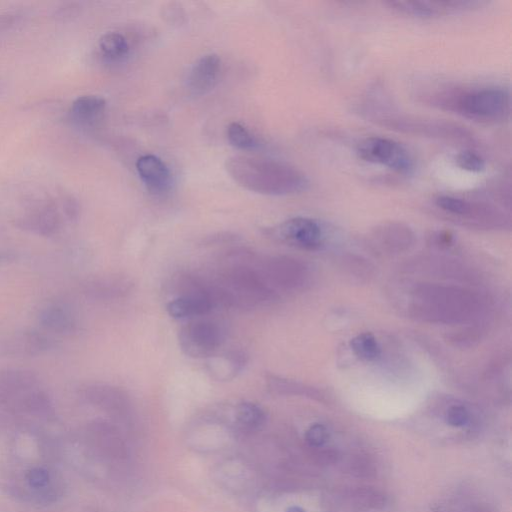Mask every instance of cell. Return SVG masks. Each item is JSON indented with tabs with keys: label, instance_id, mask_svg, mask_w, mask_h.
I'll return each mask as SVG.
<instances>
[{
	"label": "cell",
	"instance_id": "13",
	"mask_svg": "<svg viewBox=\"0 0 512 512\" xmlns=\"http://www.w3.org/2000/svg\"><path fill=\"white\" fill-rule=\"evenodd\" d=\"M220 69L221 60L217 54L210 53L200 57L189 72L187 79L189 90L196 95L210 91L217 82Z\"/></svg>",
	"mask_w": 512,
	"mask_h": 512
},
{
	"label": "cell",
	"instance_id": "26",
	"mask_svg": "<svg viewBox=\"0 0 512 512\" xmlns=\"http://www.w3.org/2000/svg\"><path fill=\"white\" fill-rule=\"evenodd\" d=\"M348 469L356 477L371 478L376 474V466L369 455L358 453L351 456Z\"/></svg>",
	"mask_w": 512,
	"mask_h": 512
},
{
	"label": "cell",
	"instance_id": "6",
	"mask_svg": "<svg viewBox=\"0 0 512 512\" xmlns=\"http://www.w3.org/2000/svg\"><path fill=\"white\" fill-rule=\"evenodd\" d=\"M39 378L27 369L6 368L0 370V406L7 409L15 419L40 389Z\"/></svg>",
	"mask_w": 512,
	"mask_h": 512
},
{
	"label": "cell",
	"instance_id": "28",
	"mask_svg": "<svg viewBox=\"0 0 512 512\" xmlns=\"http://www.w3.org/2000/svg\"><path fill=\"white\" fill-rule=\"evenodd\" d=\"M329 439L327 428L319 423L311 425L305 433V440L309 448H318L325 445Z\"/></svg>",
	"mask_w": 512,
	"mask_h": 512
},
{
	"label": "cell",
	"instance_id": "21",
	"mask_svg": "<svg viewBox=\"0 0 512 512\" xmlns=\"http://www.w3.org/2000/svg\"><path fill=\"white\" fill-rule=\"evenodd\" d=\"M99 48L107 59L118 60L127 55L129 45L120 33L108 32L99 39Z\"/></svg>",
	"mask_w": 512,
	"mask_h": 512
},
{
	"label": "cell",
	"instance_id": "10",
	"mask_svg": "<svg viewBox=\"0 0 512 512\" xmlns=\"http://www.w3.org/2000/svg\"><path fill=\"white\" fill-rule=\"evenodd\" d=\"M436 206L447 214L460 218L488 223H496L502 214L489 204L470 201L452 195H440L435 199Z\"/></svg>",
	"mask_w": 512,
	"mask_h": 512
},
{
	"label": "cell",
	"instance_id": "16",
	"mask_svg": "<svg viewBox=\"0 0 512 512\" xmlns=\"http://www.w3.org/2000/svg\"><path fill=\"white\" fill-rule=\"evenodd\" d=\"M39 323L47 331L57 334L73 332L77 326L74 311L65 303L55 302L46 305L39 314Z\"/></svg>",
	"mask_w": 512,
	"mask_h": 512
},
{
	"label": "cell",
	"instance_id": "19",
	"mask_svg": "<svg viewBox=\"0 0 512 512\" xmlns=\"http://www.w3.org/2000/svg\"><path fill=\"white\" fill-rule=\"evenodd\" d=\"M51 345L50 339L35 330L24 331L8 342V351L18 355H36L47 350Z\"/></svg>",
	"mask_w": 512,
	"mask_h": 512
},
{
	"label": "cell",
	"instance_id": "1",
	"mask_svg": "<svg viewBox=\"0 0 512 512\" xmlns=\"http://www.w3.org/2000/svg\"><path fill=\"white\" fill-rule=\"evenodd\" d=\"M227 172L242 187L266 195H290L309 186L306 175L278 160L237 155L226 161Z\"/></svg>",
	"mask_w": 512,
	"mask_h": 512
},
{
	"label": "cell",
	"instance_id": "7",
	"mask_svg": "<svg viewBox=\"0 0 512 512\" xmlns=\"http://www.w3.org/2000/svg\"><path fill=\"white\" fill-rule=\"evenodd\" d=\"M224 341L222 328L207 319L192 321L179 332V344L185 354L195 358L212 357Z\"/></svg>",
	"mask_w": 512,
	"mask_h": 512
},
{
	"label": "cell",
	"instance_id": "4",
	"mask_svg": "<svg viewBox=\"0 0 512 512\" xmlns=\"http://www.w3.org/2000/svg\"><path fill=\"white\" fill-rule=\"evenodd\" d=\"M372 119L382 126L399 132L454 141L466 145H472L475 142L474 136L465 127L444 120L382 112L379 114L373 113Z\"/></svg>",
	"mask_w": 512,
	"mask_h": 512
},
{
	"label": "cell",
	"instance_id": "18",
	"mask_svg": "<svg viewBox=\"0 0 512 512\" xmlns=\"http://www.w3.org/2000/svg\"><path fill=\"white\" fill-rule=\"evenodd\" d=\"M106 101L98 95H82L71 104L72 116L83 124H92L104 114Z\"/></svg>",
	"mask_w": 512,
	"mask_h": 512
},
{
	"label": "cell",
	"instance_id": "9",
	"mask_svg": "<svg viewBox=\"0 0 512 512\" xmlns=\"http://www.w3.org/2000/svg\"><path fill=\"white\" fill-rule=\"evenodd\" d=\"M271 233L284 243L307 250L318 248L323 240L318 222L306 217L290 218L274 227Z\"/></svg>",
	"mask_w": 512,
	"mask_h": 512
},
{
	"label": "cell",
	"instance_id": "30",
	"mask_svg": "<svg viewBox=\"0 0 512 512\" xmlns=\"http://www.w3.org/2000/svg\"><path fill=\"white\" fill-rule=\"evenodd\" d=\"M79 6L76 3H66L58 7L55 16L58 19L66 20L78 13Z\"/></svg>",
	"mask_w": 512,
	"mask_h": 512
},
{
	"label": "cell",
	"instance_id": "22",
	"mask_svg": "<svg viewBox=\"0 0 512 512\" xmlns=\"http://www.w3.org/2000/svg\"><path fill=\"white\" fill-rule=\"evenodd\" d=\"M236 421L242 429L252 431L263 424L265 414L256 404L243 402L236 408Z\"/></svg>",
	"mask_w": 512,
	"mask_h": 512
},
{
	"label": "cell",
	"instance_id": "20",
	"mask_svg": "<svg viewBox=\"0 0 512 512\" xmlns=\"http://www.w3.org/2000/svg\"><path fill=\"white\" fill-rule=\"evenodd\" d=\"M246 363L245 356L239 352L211 358L208 362L209 372L218 380H229L237 375Z\"/></svg>",
	"mask_w": 512,
	"mask_h": 512
},
{
	"label": "cell",
	"instance_id": "3",
	"mask_svg": "<svg viewBox=\"0 0 512 512\" xmlns=\"http://www.w3.org/2000/svg\"><path fill=\"white\" fill-rule=\"evenodd\" d=\"M212 286L216 302L228 306L249 307L274 298L273 290L263 275L244 264L228 267L218 283Z\"/></svg>",
	"mask_w": 512,
	"mask_h": 512
},
{
	"label": "cell",
	"instance_id": "29",
	"mask_svg": "<svg viewBox=\"0 0 512 512\" xmlns=\"http://www.w3.org/2000/svg\"><path fill=\"white\" fill-rule=\"evenodd\" d=\"M62 208L64 214L69 220L72 221L78 218L80 208L78 202L73 197H64L62 202Z\"/></svg>",
	"mask_w": 512,
	"mask_h": 512
},
{
	"label": "cell",
	"instance_id": "17",
	"mask_svg": "<svg viewBox=\"0 0 512 512\" xmlns=\"http://www.w3.org/2000/svg\"><path fill=\"white\" fill-rule=\"evenodd\" d=\"M433 512H498L492 503L468 494H457L442 499L433 507Z\"/></svg>",
	"mask_w": 512,
	"mask_h": 512
},
{
	"label": "cell",
	"instance_id": "27",
	"mask_svg": "<svg viewBox=\"0 0 512 512\" xmlns=\"http://www.w3.org/2000/svg\"><path fill=\"white\" fill-rule=\"evenodd\" d=\"M445 423L453 428H464L471 421V415L464 405L454 404L444 413Z\"/></svg>",
	"mask_w": 512,
	"mask_h": 512
},
{
	"label": "cell",
	"instance_id": "8",
	"mask_svg": "<svg viewBox=\"0 0 512 512\" xmlns=\"http://www.w3.org/2000/svg\"><path fill=\"white\" fill-rule=\"evenodd\" d=\"M388 8L398 14L420 19H431L454 15L478 9L487 4L486 1L447 0V1H386Z\"/></svg>",
	"mask_w": 512,
	"mask_h": 512
},
{
	"label": "cell",
	"instance_id": "31",
	"mask_svg": "<svg viewBox=\"0 0 512 512\" xmlns=\"http://www.w3.org/2000/svg\"><path fill=\"white\" fill-rule=\"evenodd\" d=\"M20 19V15L17 13H6L0 15V32L8 30L12 26H14L18 20Z\"/></svg>",
	"mask_w": 512,
	"mask_h": 512
},
{
	"label": "cell",
	"instance_id": "24",
	"mask_svg": "<svg viewBox=\"0 0 512 512\" xmlns=\"http://www.w3.org/2000/svg\"><path fill=\"white\" fill-rule=\"evenodd\" d=\"M227 138L232 146L241 150L252 149L257 145L254 136L238 122L228 125Z\"/></svg>",
	"mask_w": 512,
	"mask_h": 512
},
{
	"label": "cell",
	"instance_id": "15",
	"mask_svg": "<svg viewBox=\"0 0 512 512\" xmlns=\"http://www.w3.org/2000/svg\"><path fill=\"white\" fill-rule=\"evenodd\" d=\"M263 277L275 285L293 288L304 278L303 267L293 259L276 257L266 261L263 266Z\"/></svg>",
	"mask_w": 512,
	"mask_h": 512
},
{
	"label": "cell",
	"instance_id": "2",
	"mask_svg": "<svg viewBox=\"0 0 512 512\" xmlns=\"http://www.w3.org/2000/svg\"><path fill=\"white\" fill-rule=\"evenodd\" d=\"M424 97L432 106L478 123L498 124L510 116V94L502 88H453Z\"/></svg>",
	"mask_w": 512,
	"mask_h": 512
},
{
	"label": "cell",
	"instance_id": "14",
	"mask_svg": "<svg viewBox=\"0 0 512 512\" xmlns=\"http://www.w3.org/2000/svg\"><path fill=\"white\" fill-rule=\"evenodd\" d=\"M81 394L90 404L110 413L123 412L128 405L124 392L107 384H88L82 388Z\"/></svg>",
	"mask_w": 512,
	"mask_h": 512
},
{
	"label": "cell",
	"instance_id": "12",
	"mask_svg": "<svg viewBox=\"0 0 512 512\" xmlns=\"http://www.w3.org/2000/svg\"><path fill=\"white\" fill-rule=\"evenodd\" d=\"M137 172L147 187L154 194H163L171 186V173L166 164L157 156L145 154L136 161Z\"/></svg>",
	"mask_w": 512,
	"mask_h": 512
},
{
	"label": "cell",
	"instance_id": "23",
	"mask_svg": "<svg viewBox=\"0 0 512 512\" xmlns=\"http://www.w3.org/2000/svg\"><path fill=\"white\" fill-rule=\"evenodd\" d=\"M350 346L359 358L367 361L375 360L381 353L375 337L368 332L361 333L351 339Z\"/></svg>",
	"mask_w": 512,
	"mask_h": 512
},
{
	"label": "cell",
	"instance_id": "11",
	"mask_svg": "<svg viewBox=\"0 0 512 512\" xmlns=\"http://www.w3.org/2000/svg\"><path fill=\"white\" fill-rule=\"evenodd\" d=\"M17 225L37 235L51 236L60 228V212L55 203L44 202L25 213Z\"/></svg>",
	"mask_w": 512,
	"mask_h": 512
},
{
	"label": "cell",
	"instance_id": "5",
	"mask_svg": "<svg viewBox=\"0 0 512 512\" xmlns=\"http://www.w3.org/2000/svg\"><path fill=\"white\" fill-rule=\"evenodd\" d=\"M356 153L361 160L387 167L398 174L408 175L414 170V161L408 150L389 138L366 137L357 144Z\"/></svg>",
	"mask_w": 512,
	"mask_h": 512
},
{
	"label": "cell",
	"instance_id": "32",
	"mask_svg": "<svg viewBox=\"0 0 512 512\" xmlns=\"http://www.w3.org/2000/svg\"><path fill=\"white\" fill-rule=\"evenodd\" d=\"M286 512H305L304 509H302L301 507L299 506H290Z\"/></svg>",
	"mask_w": 512,
	"mask_h": 512
},
{
	"label": "cell",
	"instance_id": "25",
	"mask_svg": "<svg viewBox=\"0 0 512 512\" xmlns=\"http://www.w3.org/2000/svg\"><path fill=\"white\" fill-rule=\"evenodd\" d=\"M455 163L460 169L472 173H480L486 169L485 159L470 148L459 151L455 156Z\"/></svg>",
	"mask_w": 512,
	"mask_h": 512
}]
</instances>
